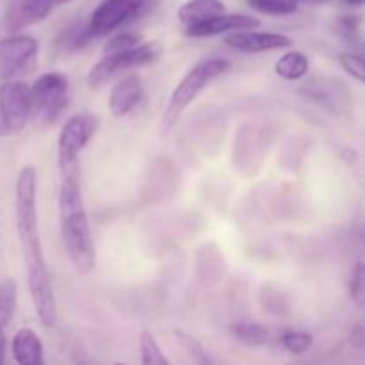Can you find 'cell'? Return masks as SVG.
<instances>
[{
	"label": "cell",
	"mask_w": 365,
	"mask_h": 365,
	"mask_svg": "<svg viewBox=\"0 0 365 365\" xmlns=\"http://www.w3.org/2000/svg\"><path fill=\"white\" fill-rule=\"evenodd\" d=\"M59 198V227L63 237L64 250L68 253L71 266L82 274H88L96 266V252L93 242L89 217L86 212L84 198H82L81 178H78V166L61 171Z\"/></svg>",
	"instance_id": "7a4b0ae2"
},
{
	"label": "cell",
	"mask_w": 365,
	"mask_h": 365,
	"mask_svg": "<svg viewBox=\"0 0 365 365\" xmlns=\"http://www.w3.org/2000/svg\"><path fill=\"white\" fill-rule=\"evenodd\" d=\"M230 334L235 341L248 346V348H260V346L267 344V341H269L267 328L259 323H250V321L234 323L230 327Z\"/></svg>",
	"instance_id": "e0dca14e"
},
{
	"label": "cell",
	"mask_w": 365,
	"mask_h": 365,
	"mask_svg": "<svg viewBox=\"0 0 365 365\" xmlns=\"http://www.w3.org/2000/svg\"><path fill=\"white\" fill-rule=\"evenodd\" d=\"M18 305V285L13 278L0 284V327L6 328L13 321Z\"/></svg>",
	"instance_id": "ac0fdd59"
},
{
	"label": "cell",
	"mask_w": 365,
	"mask_h": 365,
	"mask_svg": "<svg viewBox=\"0 0 365 365\" xmlns=\"http://www.w3.org/2000/svg\"><path fill=\"white\" fill-rule=\"evenodd\" d=\"M31 121V89L25 82L0 86V138L20 132Z\"/></svg>",
	"instance_id": "52a82bcc"
},
{
	"label": "cell",
	"mask_w": 365,
	"mask_h": 365,
	"mask_svg": "<svg viewBox=\"0 0 365 365\" xmlns=\"http://www.w3.org/2000/svg\"><path fill=\"white\" fill-rule=\"evenodd\" d=\"M225 13V4L221 0H189L184 6L178 7V20L187 25L200 24L209 18Z\"/></svg>",
	"instance_id": "9a60e30c"
},
{
	"label": "cell",
	"mask_w": 365,
	"mask_h": 365,
	"mask_svg": "<svg viewBox=\"0 0 365 365\" xmlns=\"http://www.w3.org/2000/svg\"><path fill=\"white\" fill-rule=\"evenodd\" d=\"M309 57L303 52H298V50H292V52L284 53L280 59L274 64V71L277 75H280L285 81H299L307 75L309 71Z\"/></svg>",
	"instance_id": "2e32d148"
},
{
	"label": "cell",
	"mask_w": 365,
	"mask_h": 365,
	"mask_svg": "<svg viewBox=\"0 0 365 365\" xmlns=\"http://www.w3.org/2000/svg\"><path fill=\"white\" fill-rule=\"evenodd\" d=\"M145 96L143 81L135 75L125 77L114 84L109 95V110L114 118H123L130 114Z\"/></svg>",
	"instance_id": "4fadbf2b"
},
{
	"label": "cell",
	"mask_w": 365,
	"mask_h": 365,
	"mask_svg": "<svg viewBox=\"0 0 365 365\" xmlns=\"http://www.w3.org/2000/svg\"><path fill=\"white\" fill-rule=\"evenodd\" d=\"M248 7L262 14L269 16H285V14H294L298 11V0H246Z\"/></svg>",
	"instance_id": "d6986e66"
},
{
	"label": "cell",
	"mask_w": 365,
	"mask_h": 365,
	"mask_svg": "<svg viewBox=\"0 0 365 365\" xmlns=\"http://www.w3.org/2000/svg\"><path fill=\"white\" fill-rule=\"evenodd\" d=\"M6 328L0 327V365L6 362V351H7V339H6Z\"/></svg>",
	"instance_id": "4316f807"
},
{
	"label": "cell",
	"mask_w": 365,
	"mask_h": 365,
	"mask_svg": "<svg viewBox=\"0 0 365 365\" xmlns=\"http://www.w3.org/2000/svg\"><path fill=\"white\" fill-rule=\"evenodd\" d=\"M225 43L230 48L245 53H260L267 50H280L292 46V39L277 32H257L253 29L234 31L225 38Z\"/></svg>",
	"instance_id": "8fae6325"
},
{
	"label": "cell",
	"mask_w": 365,
	"mask_h": 365,
	"mask_svg": "<svg viewBox=\"0 0 365 365\" xmlns=\"http://www.w3.org/2000/svg\"><path fill=\"white\" fill-rule=\"evenodd\" d=\"M160 56V43L157 41H141L134 48L123 50V52H114L102 56V59L89 70L88 84L89 88H100L118 73L130 68L145 66L153 63Z\"/></svg>",
	"instance_id": "5b68a950"
},
{
	"label": "cell",
	"mask_w": 365,
	"mask_h": 365,
	"mask_svg": "<svg viewBox=\"0 0 365 365\" xmlns=\"http://www.w3.org/2000/svg\"><path fill=\"white\" fill-rule=\"evenodd\" d=\"M56 6V0H9L4 18L6 31L16 34L21 29L41 24Z\"/></svg>",
	"instance_id": "30bf717a"
},
{
	"label": "cell",
	"mask_w": 365,
	"mask_h": 365,
	"mask_svg": "<svg viewBox=\"0 0 365 365\" xmlns=\"http://www.w3.org/2000/svg\"><path fill=\"white\" fill-rule=\"evenodd\" d=\"M260 27V20L250 14H227L221 13L217 16L209 18L200 24L187 25L185 36L189 38H212V36L228 34L234 31H246V29Z\"/></svg>",
	"instance_id": "7c38bea8"
},
{
	"label": "cell",
	"mask_w": 365,
	"mask_h": 365,
	"mask_svg": "<svg viewBox=\"0 0 365 365\" xmlns=\"http://www.w3.org/2000/svg\"><path fill=\"white\" fill-rule=\"evenodd\" d=\"M339 63H341L342 70H344L349 77L355 78V81L359 82H364V61L359 53H339Z\"/></svg>",
	"instance_id": "484cf974"
},
{
	"label": "cell",
	"mask_w": 365,
	"mask_h": 365,
	"mask_svg": "<svg viewBox=\"0 0 365 365\" xmlns=\"http://www.w3.org/2000/svg\"><path fill=\"white\" fill-rule=\"evenodd\" d=\"M282 346L287 349L289 353H294V355H303L305 351H309L314 344V337L307 331H298V330H289L285 331L280 337Z\"/></svg>",
	"instance_id": "603a6c76"
},
{
	"label": "cell",
	"mask_w": 365,
	"mask_h": 365,
	"mask_svg": "<svg viewBox=\"0 0 365 365\" xmlns=\"http://www.w3.org/2000/svg\"><path fill=\"white\" fill-rule=\"evenodd\" d=\"M299 4H305V6H321V4H328L331 0H298Z\"/></svg>",
	"instance_id": "83f0119b"
},
{
	"label": "cell",
	"mask_w": 365,
	"mask_h": 365,
	"mask_svg": "<svg viewBox=\"0 0 365 365\" xmlns=\"http://www.w3.org/2000/svg\"><path fill=\"white\" fill-rule=\"evenodd\" d=\"M141 41H143L141 34H135V32H123V34H118L114 36V38H110L109 41H106V45H103L102 48V56L134 48V46L139 45Z\"/></svg>",
	"instance_id": "d4e9b609"
},
{
	"label": "cell",
	"mask_w": 365,
	"mask_h": 365,
	"mask_svg": "<svg viewBox=\"0 0 365 365\" xmlns=\"http://www.w3.org/2000/svg\"><path fill=\"white\" fill-rule=\"evenodd\" d=\"M38 41L32 36L13 34L0 39V81H13L16 75L34 63Z\"/></svg>",
	"instance_id": "9c48e42d"
},
{
	"label": "cell",
	"mask_w": 365,
	"mask_h": 365,
	"mask_svg": "<svg viewBox=\"0 0 365 365\" xmlns=\"http://www.w3.org/2000/svg\"><path fill=\"white\" fill-rule=\"evenodd\" d=\"M175 337H177L178 344L185 349V353H187V355L191 356L195 362L203 364V365L212 364V360H210V356L207 355V351H205V348H203L202 342H200L196 337H192L191 334H187V331H184V330H178L177 328V330H175Z\"/></svg>",
	"instance_id": "7402d4cb"
},
{
	"label": "cell",
	"mask_w": 365,
	"mask_h": 365,
	"mask_svg": "<svg viewBox=\"0 0 365 365\" xmlns=\"http://www.w3.org/2000/svg\"><path fill=\"white\" fill-rule=\"evenodd\" d=\"M230 70V63L223 57H209L196 63L180 82L175 86L166 107H164L163 118H160V134L168 135L180 121L182 114L189 106L198 98L200 93L207 88L220 75Z\"/></svg>",
	"instance_id": "3957f363"
},
{
	"label": "cell",
	"mask_w": 365,
	"mask_h": 365,
	"mask_svg": "<svg viewBox=\"0 0 365 365\" xmlns=\"http://www.w3.org/2000/svg\"><path fill=\"white\" fill-rule=\"evenodd\" d=\"M31 120L41 127L56 123L70 100V81L64 73L48 71L31 86Z\"/></svg>",
	"instance_id": "277c9868"
},
{
	"label": "cell",
	"mask_w": 365,
	"mask_h": 365,
	"mask_svg": "<svg viewBox=\"0 0 365 365\" xmlns=\"http://www.w3.org/2000/svg\"><path fill=\"white\" fill-rule=\"evenodd\" d=\"M349 296L356 303V307L362 309L365 303V271L362 260H359L355 264V267L351 271V277H349Z\"/></svg>",
	"instance_id": "cb8c5ba5"
},
{
	"label": "cell",
	"mask_w": 365,
	"mask_h": 365,
	"mask_svg": "<svg viewBox=\"0 0 365 365\" xmlns=\"http://www.w3.org/2000/svg\"><path fill=\"white\" fill-rule=\"evenodd\" d=\"M139 349H141L143 365H168V359L160 351V346L152 331L145 330L139 335Z\"/></svg>",
	"instance_id": "ffe728a7"
},
{
	"label": "cell",
	"mask_w": 365,
	"mask_h": 365,
	"mask_svg": "<svg viewBox=\"0 0 365 365\" xmlns=\"http://www.w3.org/2000/svg\"><path fill=\"white\" fill-rule=\"evenodd\" d=\"M11 351H13V359L20 365H39L45 362L43 342L32 328H20L14 334Z\"/></svg>",
	"instance_id": "5bb4252c"
},
{
	"label": "cell",
	"mask_w": 365,
	"mask_h": 365,
	"mask_svg": "<svg viewBox=\"0 0 365 365\" xmlns=\"http://www.w3.org/2000/svg\"><path fill=\"white\" fill-rule=\"evenodd\" d=\"M337 32L342 38L346 45L353 48H360L362 46V38H360V18L355 14H344L337 20Z\"/></svg>",
	"instance_id": "44dd1931"
},
{
	"label": "cell",
	"mask_w": 365,
	"mask_h": 365,
	"mask_svg": "<svg viewBox=\"0 0 365 365\" xmlns=\"http://www.w3.org/2000/svg\"><path fill=\"white\" fill-rule=\"evenodd\" d=\"M96 118L89 113H81L71 116L61 128L57 139V164L61 171L78 166V155L91 141L96 130Z\"/></svg>",
	"instance_id": "8992f818"
},
{
	"label": "cell",
	"mask_w": 365,
	"mask_h": 365,
	"mask_svg": "<svg viewBox=\"0 0 365 365\" xmlns=\"http://www.w3.org/2000/svg\"><path fill=\"white\" fill-rule=\"evenodd\" d=\"M148 0H102L89 16L88 31L91 38H100L116 31L141 14Z\"/></svg>",
	"instance_id": "ba28073f"
},
{
	"label": "cell",
	"mask_w": 365,
	"mask_h": 365,
	"mask_svg": "<svg viewBox=\"0 0 365 365\" xmlns=\"http://www.w3.org/2000/svg\"><path fill=\"white\" fill-rule=\"evenodd\" d=\"M64 2H71V0H56V4H64Z\"/></svg>",
	"instance_id": "f546056e"
},
{
	"label": "cell",
	"mask_w": 365,
	"mask_h": 365,
	"mask_svg": "<svg viewBox=\"0 0 365 365\" xmlns=\"http://www.w3.org/2000/svg\"><path fill=\"white\" fill-rule=\"evenodd\" d=\"M346 4H349L351 7H362L364 0H346Z\"/></svg>",
	"instance_id": "f1b7e54d"
},
{
	"label": "cell",
	"mask_w": 365,
	"mask_h": 365,
	"mask_svg": "<svg viewBox=\"0 0 365 365\" xmlns=\"http://www.w3.org/2000/svg\"><path fill=\"white\" fill-rule=\"evenodd\" d=\"M38 171L32 164L20 170L14 187V217L21 253L27 267V285L36 316L43 327L50 328L57 321V305L52 280L43 253L38 220Z\"/></svg>",
	"instance_id": "6da1fadb"
}]
</instances>
